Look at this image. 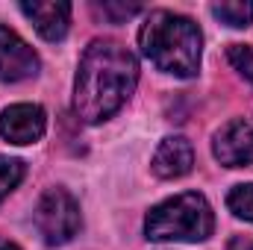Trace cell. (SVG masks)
<instances>
[{
  "label": "cell",
  "instance_id": "1",
  "mask_svg": "<svg viewBox=\"0 0 253 250\" xmlns=\"http://www.w3.org/2000/svg\"><path fill=\"white\" fill-rule=\"evenodd\" d=\"M138 83V62L118 42H91L74 80V115L85 124L112 118Z\"/></svg>",
  "mask_w": 253,
  "mask_h": 250
},
{
  "label": "cell",
  "instance_id": "2",
  "mask_svg": "<svg viewBox=\"0 0 253 250\" xmlns=\"http://www.w3.org/2000/svg\"><path fill=\"white\" fill-rule=\"evenodd\" d=\"M141 53L165 74L174 77H194L200 68V44L203 36L197 24L186 15L174 12H150L138 30Z\"/></svg>",
  "mask_w": 253,
  "mask_h": 250
},
{
  "label": "cell",
  "instance_id": "3",
  "mask_svg": "<svg viewBox=\"0 0 253 250\" xmlns=\"http://www.w3.org/2000/svg\"><path fill=\"white\" fill-rule=\"evenodd\" d=\"M212 230H215L212 206L197 191H183L153 206L144 218V233L153 242H206Z\"/></svg>",
  "mask_w": 253,
  "mask_h": 250
},
{
  "label": "cell",
  "instance_id": "4",
  "mask_svg": "<svg viewBox=\"0 0 253 250\" xmlns=\"http://www.w3.org/2000/svg\"><path fill=\"white\" fill-rule=\"evenodd\" d=\"M36 227L50 248L68 245L83 227L80 203L74 200V194L65 188H47L36 203Z\"/></svg>",
  "mask_w": 253,
  "mask_h": 250
},
{
  "label": "cell",
  "instance_id": "5",
  "mask_svg": "<svg viewBox=\"0 0 253 250\" xmlns=\"http://www.w3.org/2000/svg\"><path fill=\"white\" fill-rule=\"evenodd\" d=\"M212 153L227 168H245L253 165V124L245 118H236L215 132Z\"/></svg>",
  "mask_w": 253,
  "mask_h": 250
},
{
  "label": "cell",
  "instance_id": "6",
  "mask_svg": "<svg viewBox=\"0 0 253 250\" xmlns=\"http://www.w3.org/2000/svg\"><path fill=\"white\" fill-rule=\"evenodd\" d=\"M39 74L36 50L9 27H0V80L3 83H21L27 77Z\"/></svg>",
  "mask_w": 253,
  "mask_h": 250
},
{
  "label": "cell",
  "instance_id": "7",
  "mask_svg": "<svg viewBox=\"0 0 253 250\" xmlns=\"http://www.w3.org/2000/svg\"><path fill=\"white\" fill-rule=\"evenodd\" d=\"M47 115L36 103H15L0 115V135L12 144H33L44 135Z\"/></svg>",
  "mask_w": 253,
  "mask_h": 250
},
{
  "label": "cell",
  "instance_id": "8",
  "mask_svg": "<svg viewBox=\"0 0 253 250\" xmlns=\"http://www.w3.org/2000/svg\"><path fill=\"white\" fill-rule=\"evenodd\" d=\"M21 12L33 21L36 33L47 42H59L68 33L71 24V3L62 0H33V3H21Z\"/></svg>",
  "mask_w": 253,
  "mask_h": 250
},
{
  "label": "cell",
  "instance_id": "9",
  "mask_svg": "<svg viewBox=\"0 0 253 250\" xmlns=\"http://www.w3.org/2000/svg\"><path fill=\"white\" fill-rule=\"evenodd\" d=\"M194 165V150H191V141L183 135H168L162 138V144L156 147L153 153V174L162 177V180H177V177H186Z\"/></svg>",
  "mask_w": 253,
  "mask_h": 250
},
{
  "label": "cell",
  "instance_id": "10",
  "mask_svg": "<svg viewBox=\"0 0 253 250\" xmlns=\"http://www.w3.org/2000/svg\"><path fill=\"white\" fill-rule=\"evenodd\" d=\"M212 15L230 27H248L253 21V0H224L212 6Z\"/></svg>",
  "mask_w": 253,
  "mask_h": 250
},
{
  "label": "cell",
  "instance_id": "11",
  "mask_svg": "<svg viewBox=\"0 0 253 250\" xmlns=\"http://www.w3.org/2000/svg\"><path fill=\"white\" fill-rule=\"evenodd\" d=\"M24 174H27V168H24V162L21 159H9V156H0V200L3 197H9L18 183L24 180Z\"/></svg>",
  "mask_w": 253,
  "mask_h": 250
},
{
  "label": "cell",
  "instance_id": "12",
  "mask_svg": "<svg viewBox=\"0 0 253 250\" xmlns=\"http://www.w3.org/2000/svg\"><path fill=\"white\" fill-rule=\"evenodd\" d=\"M227 206L236 218H245L253 224V183L248 186H236L230 194H227Z\"/></svg>",
  "mask_w": 253,
  "mask_h": 250
},
{
  "label": "cell",
  "instance_id": "13",
  "mask_svg": "<svg viewBox=\"0 0 253 250\" xmlns=\"http://www.w3.org/2000/svg\"><path fill=\"white\" fill-rule=\"evenodd\" d=\"M227 56H230L233 68H236L239 74H245V77L253 83V50L251 47H248V44H230Z\"/></svg>",
  "mask_w": 253,
  "mask_h": 250
},
{
  "label": "cell",
  "instance_id": "14",
  "mask_svg": "<svg viewBox=\"0 0 253 250\" xmlns=\"http://www.w3.org/2000/svg\"><path fill=\"white\" fill-rule=\"evenodd\" d=\"M100 9H103V15H112V21H124L129 15H135L141 6H135V3H126V6L124 3H121V6H118V3H103Z\"/></svg>",
  "mask_w": 253,
  "mask_h": 250
},
{
  "label": "cell",
  "instance_id": "15",
  "mask_svg": "<svg viewBox=\"0 0 253 250\" xmlns=\"http://www.w3.org/2000/svg\"><path fill=\"white\" fill-rule=\"evenodd\" d=\"M230 250H253V239H245V236H236L230 242Z\"/></svg>",
  "mask_w": 253,
  "mask_h": 250
},
{
  "label": "cell",
  "instance_id": "16",
  "mask_svg": "<svg viewBox=\"0 0 253 250\" xmlns=\"http://www.w3.org/2000/svg\"><path fill=\"white\" fill-rule=\"evenodd\" d=\"M0 250H21V248L12 245V242H6V239H0Z\"/></svg>",
  "mask_w": 253,
  "mask_h": 250
}]
</instances>
